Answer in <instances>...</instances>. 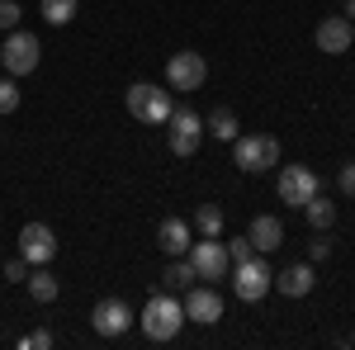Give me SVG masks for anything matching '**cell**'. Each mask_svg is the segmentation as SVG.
Wrapping results in <instances>:
<instances>
[{
    "instance_id": "4316f807",
    "label": "cell",
    "mask_w": 355,
    "mask_h": 350,
    "mask_svg": "<svg viewBox=\"0 0 355 350\" xmlns=\"http://www.w3.org/2000/svg\"><path fill=\"white\" fill-rule=\"evenodd\" d=\"M336 185H341V194H346V199H355V161H346L341 170H336Z\"/></svg>"
},
{
    "instance_id": "52a82bcc",
    "label": "cell",
    "mask_w": 355,
    "mask_h": 350,
    "mask_svg": "<svg viewBox=\"0 0 355 350\" xmlns=\"http://www.w3.org/2000/svg\"><path fill=\"white\" fill-rule=\"evenodd\" d=\"M275 189H279V199L289 204V209H303L313 194H318V170H308V166H279V180H275Z\"/></svg>"
},
{
    "instance_id": "8fae6325",
    "label": "cell",
    "mask_w": 355,
    "mask_h": 350,
    "mask_svg": "<svg viewBox=\"0 0 355 350\" xmlns=\"http://www.w3.org/2000/svg\"><path fill=\"white\" fill-rule=\"evenodd\" d=\"M19 256H24L28 265H48L57 256V232L48 222H24L19 227Z\"/></svg>"
},
{
    "instance_id": "7a4b0ae2",
    "label": "cell",
    "mask_w": 355,
    "mask_h": 350,
    "mask_svg": "<svg viewBox=\"0 0 355 350\" xmlns=\"http://www.w3.org/2000/svg\"><path fill=\"white\" fill-rule=\"evenodd\" d=\"M232 166L246 175H261L279 166V137L270 133H237L232 137Z\"/></svg>"
},
{
    "instance_id": "3957f363",
    "label": "cell",
    "mask_w": 355,
    "mask_h": 350,
    "mask_svg": "<svg viewBox=\"0 0 355 350\" xmlns=\"http://www.w3.org/2000/svg\"><path fill=\"white\" fill-rule=\"evenodd\" d=\"M171 109H175L171 90H162V85H152V81L128 85V114H133L137 123H152V128H162L166 119H171Z\"/></svg>"
},
{
    "instance_id": "ba28073f",
    "label": "cell",
    "mask_w": 355,
    "mask_h": 350,
    "mask_svg": "<svg viewBox=\"0 0 355 350\" xmlns=\"http://www.w3.org/2000/svg\"><path fill=\"white\" fill-rule=\"evenodd\" d=\"M190 265H194V279H223L227 274V246L218 242V237H204V242H190Z\"/></svg>"
},
{
    "instance_id": "9c48e42d",
    "label": "cell",
    "mask_w": 355,
    "mask_h": 350,
    "mask_svg": "<svg viewBox=\"0 0 355 350\" xmlns=\"http://www.w3.org/2000/svg\"><path fill=\"white\" fill-rule=\"evenodd\" d=\"M204 81H209L204 53H175L166 62V85H171V90H199Z\"/></svg>"
},
{
    "instance_id": "cb8c5ba5",
    "label": "cell",
    "mask_w": 355,
    "mask_h": 350,
    "mask_svg": "<svg viewBox=\"0 0 355 350\" xmlns=\"http://www.w3.org/2000/svg\"><path fill=\"white\" fill-rule=\"evenodd\" d=\"M15 109H19V85L10 76V81H0V114H15Z\"/></svg>"
},
{
    "instance_id": "f1b7e54d",
    "label": "cell",
    "mask_w": 355,
    "mask_h": 350,
    "mask_svg": "<svg viewBox=\"0 0 355 350\" xmlns=\"http://www.w3.org/2000/svg\"><path fill=\"white\" fill-rule=\"evenodd\" d=\"M19 346H33V350H48L53 346V331H43V326H38V331H28L24 341H19Z\"/></svg>"
},
{
    "instance_id": "603a6c76",
    "label": "cell",
    "mask_w": 355,
    "mask_h": 350,
    "mask_svg": "<svg viewBox=\"0 0 355 350\" xmlns=\"http://www.w3.org/2000/svg\"><path fill=\"white\" fill-rule=\"evenodd\" d=\"M251 256H256L251 237H227V261H232V265H242V261H251Z\"/></svg>"
},
{
    "instance_id": "7c38bea8",
    "label": "cell",
    "mask_w": 355,
    "mask_h": 350,
    "mask_svg": "<svg viewBox=\"0 0 355 350\" xmlns=\"http://www.w3.org/2000/svg\"><path fill=\"white\" fill-rule=\"evenodd\" d=\"M185 322H199V326H214L223 317V294L218 289H209V284H199V289H185Z\"/></svg>"
},
{
    "instance_id": "44dd1931",
    "label": "cell",
    "mask_w": 355,
    "mask_h": 350,
    "mask_svg": "<svg viewBox=\"0 0 355 350\" xmlns=\"http://www.w3.org/2000/svg\"><path fill=\"white\" fill-rule=\"evenodd\" d=\"M194 232L199 237H223V209L218 204H199L194 209Z\"/></svg>"
},
{
    "instance_id": "83f0119b",
    "label": "cell",
    "mask_w": 355,
    "mask_h": 350,
    "mask_svg": "<svg viewBox=\"0 0 355 350\" xmlns=\"http://www.w3.org/2000/svg\"><path fill=\"white\" fill-rule=\"evenodd\" d=\"M327 256H331V242L322 237V232H318V237L308 242V261H327Z\"/></svg>"
},
{
    "instance_id": "f546056e",
    "label": "cell",
    "mask_w": 355,
    "mask_h": 350,
    "mask_svg": "<svg viewBox=\"0 0 355 350\" xmlns=\"http://www.w3.org/2000/svg\"><path fill=\"white\" fill-rule=\"evenodd\" d=\"M341 15H346V19L355 24V0H346V5H341Z\"/></svg>"
},
{
    "instance_id": "8992f818",
    "label": "cell",
    "mask_w": 355,
    "mask_h": 350,
    "mask_svg": "<svg viewBox=\"0 0 355 350\" xmlns=\"http://www.w3.org/2000/svg\"><path fill=\"white\" fill-rule=\"evenodd\" d=\"M166 123H171V152H175V157H194V152H199V142H204V119H199L194 109L175 105Z\"/></svg>"
},
{
    "instance_id": "5bb4252c",
    "label": "cell",
    "mask_w": 355,
    "mask_h": 350,
    "mask_svg": "<svg viewBox=\"0 0 355 350\" xmlns=\"http://www.w3.org/2000/svg\"><path fill=\"white\" fill-rule=\"evenodd\" d=\"M313 284H318V274H313L308 261H294V265H284L279 274H275V289L289 294V298H308V294H313Z\"/></svg>"
},
{
    "instance_id": "277c9868",
    "label": "cell",
    "mask_w": 355,
    "mask_h": 350,
    "mask_svg": "<svg viewBox=\"0 0 355 350\" xmlns=\"http://www.w3.org/2000/svg\"><path fill=\"white\" fill-rule=\"evenodd\" d=\"M38 33H24V28H10V38L0 43V67L10 71V76H28V71H38Z\"/></svg>"
},
{
    "instance_id": "6da1fadb",
    "label": "cell",
    "mask_w": 355,
    "mask_h": 350,
    "mask_svg": "<svg viewBox=\"0 0 355 350\" xmlns=\"http://www.w3.org/2000/svg\"><path fill=\"white\" fill-rule=\"evenodd\" d=\"M137 326L147 331V341H175L180 336V326H185V303L171 294H152L147 298V308L137 313Z\"/></svg>"
},
{
    "instance_id": "9a60e30c",
    "label": "cell",
    "mask_w": 355,
    "mask_h": 350,
    "mask_svg": "<svg viewBox=\"0 0 355 350\" xmlns=\"http://www.w3.org/2000/svg\"><path fill=\"white\" fill-rule=\"evenodd\" d=\"M246 237H251V246H256L261 256H270L275 246H284V222L275 213H261V218H251V232H246Z\"/></svg>"
},
{
    "instance_id": "4fadbf2b",
    "label": "cell",
    "mask_w": 355,
    "mask_h": 350,
    "mask_svg": "<svg viewBox=\"0 0 355 350\" xmlns=\"http://www.w3.org/2000/svg\"><path fill=\"white\" fill-rule=\"evenodd\" d=\"M351 43H355V24L346 15H327V19L318 24V48H322V53L341 57V53H351Z\"/></svg>"
},
{
    "instance_id": "484cf974",
    "label": "cell",
    "mask_w": 355,
    "mask_h": 350,
    "mask_svg": "<svg viewBox=\"0 0 355 350\" xmlns=\"http://www.w3.org/2000/svg\"><path fill=\"white\" fill-rule=\"evenodd\" d=\"M19 15H24V10H19V0H0V28H5V33H10V28H19Z\"/></svg>"
},
{
    "instance_id": "7402d4cb",
    "label": "cell",
    "mask_w": 355,
    "mask_h": 350,
    "mask_svg": "<svg viewBox=\"0 0 355 350\" xmlns=\"http://www.w3.org/2000/svg\"><path fill=\"white\" fill-rule=\"evenodd\" d=\"M76 10H81V0H43V19H48V24H71V19H76Z\"/></svg>"
},
{
    "instance_id": "d6986e66",
    "label": "cell",
    "mask_w": 355,
    "mask_h": 350,
    "mask_svg": "<svg viewBox=\"0 0 355 350\" xmlns=\"http://www.w3.org/2000/svg\"><path fill=\"white\" fill-rule=\"evenodd\" d=\"M204 133H214L218 142H232V137L242 133V128H237V114H232V109H214V114L204 119Z\"/></svg>"
},
{
    "instance_id": "5b68a950",
    "label": "cell",
    "mask_w": 355,
    "mask_h": 350,
    "mask_svg": "<svg viewBox=\"0 0 355 350\" xmlns=\"http://www.w3.org/2000/svg\"><path fill=\"white\" fill-rule=\"evenodd\" d=\"M275 289V270L261 261V251L242 261V265H232V294L242 298V303H256V298H266Z\"/></svg>"
},
{
    "instance_id": "ffe728a7",
    "label": "cell",
    "mask_w": 355,
    "mask_h": 350,
    "mask_svg": "<svg viewBox=\"0 0 355 350\" xmlns=\"http://www.w3.org/2000/svg\"><path fill=\"white\" fill-rule=\"evenodd\" d=\"M166 289H171V294H185V289H190V279H194V265H190V256H175V261H171V265H166Z\"/></svg>"
},
{
    "instance_id": "2e32d148",
    "label": "cell",
    "mask_w": 355,
    "mask_h": 350,
    "mask_svg": "<svg viewBox=\"0 0 355 350\" xmlns=\"http://www.w3.org/2000/svg\"><path fill=\"white\" fill-rule=\"evenodd\" d=\"M157 246H162L166 256H185V251H190V222H185V218H162Z\"/></svg>"
},
{
    "instance_id": "30bf717a",
    "label": "cell",
    "mask_w": 355,
    "mask_h": 350,
    "mask_svg": "<svg viewBox=\"0 0 355 350\" xmlns=\"http://www.w3.org/2000/svg\"><path fill=\"white\" fill-rule=\"evenodd\" d=\"M133 322H137V317H133V308H128L123 298H100V303L90 308V326H95L100 336H110V341H114V336H123Z\"/></svg>"
},
{
    "instance_id": "ac0fdd59",
    "label": "cell",
    "mask_w": 355,
    "mask_h": 350,
    "mask_svg": "<svg viewBox=\"0 0 355 350\" xmlns=\"http://www.w3.org/2000/svg\"><path fill=\"white\" fill-rule=\"evenodd\" d=\"M299 213L308 218V227H318V232H327L331 222H336V204H331V199H322V194H313V199L303 204Z\"/></svg>"
},
{
    "instance_id": "d4e9b609",
    "label": "cell",
    "mask_w": 355,
    "mask_h": 350,
    "mask_svg": "<svg viewBox=\"0 0 355 350\" xmlns=\"http://www.w3.org/2000/svg\"><path fill=\"white\" fill-rule=\"evenodd\" d=\"M28 270H33V265H28L24 256H15V261H5V270H0V274H5L10 284H24V279H28Z\"/></svg>"
},
{
    "instance_id": "e0dca14e",
    "label": "cell",
    "mask_w": 355,
    "mask_h": 350,
    "mask_svg": "<svg viewBox=\"0 0 355 350\" xmlns=\"http://www.w3.org/2000/svg\"><path fill=\"white\" fill-rule=\"evenodd\" d=\"M24 284H28V298H33V303H53V298L62 294L57 274H48L43 265H33V270H28V279H24Z\"/></svg>"
}]
</instances>
